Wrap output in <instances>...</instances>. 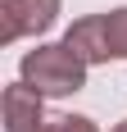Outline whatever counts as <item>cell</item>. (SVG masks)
<instances>
[{
  "label": "cell",
  "mask_w": 127,
  "mask_h": 132,
  "mask_svg": "<svg viewBox=\"0 0 127 132\" xmlns=\"http://www.w3.org/2000/svg\"><path fill=\"white\" fill-rule=\"evenodd\" d=\"M23 82L32 87L37 96H73L86 87V64L77 59L68 46H37V50L23 55V64H18Z\"/></svg>",
  "instance_id": "6da1fadb"
},
{
  "label": "cell",
  "mask_w": 127,
  "mask_h": 132,
  "mask_svg": "<svg viewBox=\"0 0 127 132\" xmlns=\"http://www.w3.org/2000/svg\"><path fill=\"white\" fill-rule=\"evenodd\" d=\"M59 18V0H0V41L14 46L18 37L46 32Z\"/></svg>",
  "instance_id": "7a4b0ae2"
},
{
  "label": "cell",
  "mask_w": 127,
  "mask_h": 132,
  "mask_svg": "<svg viewBox=\"0 0 127 132\" xmlns=\"http://www.w3.org/2000/svg\"><path fill=\"white\" fill-rule=\"evenodd\" d=\"M41 100L46 96H37L27 82H14L5 91V132H46L50 119H46Z\"/></svg>",
  "instance_id": "3957f363"
},
{
  "label": "cell",
  "mask_w": 127,
  "mask_h": 132,
  "mask_svg": "<svg viewBox=\"0 0 127 132\" xmlns=\"http://www.w3.org/2000/svg\"><path fill=\"white\" fill-rule=\"evenodd\" d=\"M63 46L82 59V64H104V59H114L109 55V37H104V14H91V18H77L68 32H63Z\"/></svg>",
  "instance_id": "277c9868"
},
{
  "label": "cell",
  "mask_w": 127,
  "mask_h": 132,
  "mask_svg": "<svg viewBox=\"0 0 127 132\" xmlns=\"http://www.w3.org/2000/svg\"><path fill=\"white\" fill-rule=\"evenodd\" d=\"M104 37H109V55L114 59H127V5L104 14Z\"/></svg>",
  "instance_id": "5b68a950"
},
{
  "label": "cell",
  "mask_w": 127,
  "mask_h": 132,
  "mask_svg": "<svg viewBox=\"0 0 127 132\" xmlns=\"http://www.w3.org/2000/svg\"><path fill=\"white\" fill-rule=\"evenodd\" d=\"M46 132H100V128H95L86 114H59V119H50Z\"/></svg>",
  "instance_id": "8992f818"
},
{
  "label": "cell",
  "mask_w": 127,
  "mask_h": 132,
  "mask_svg": "<svg viewBox=\"0 0 127 132\" xmlns=\"http://www.w3.org/2000/svg\"><path fill=\"white\" fill-rule=\"evenodd\" d=\"M114 132H127V123H114Z\"/></svg>",
  "instance_id": "52a82bcc"
}]
</instances>
